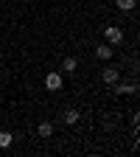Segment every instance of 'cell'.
<instances>
[{
	"mask_svg": "<svg viewBox=\"0 0 140 157\" xmlns=\"http://www.w3.org/2000/svg\"><path fill=\"white\" fill-rule=\"evenodd\" d=\"M62 76H59V70H51L48 76H45V87L51 90V93H59V90H62Z\"/></svg>",
	"mask_w": 140,
	"mask_h": 157,
	"instance_id": "6da1fadb",
	"label": "cell"
},
{
	"mask_svg": "<svg viewBox=\"0 0 140 157\" xmlns=\"http://www.w3.org/2000/svg\"><path fill=\"white\" fill-rule=\"evenodd\" d=\"M104 36H107V42H109V45H118V42H121V39H123V31L118 28V25H107Z\"/></svg>",
	"mask_w": 140,
	"mask_h": 157,
	"instance_id": "7a4b0ae2",
	"label": "cell"
},
{
	"mask_svg": "<svg viewBox=\"0 0 140 157\" xmlns=\"http://www.w3.org/2000/svg\"><path fill=\"white\" fill-rule=\"evenodd\" d=\"M115 93H121V95H129V93H137V84H118V82H115Z\"/></svg>",
	"mask_w": 140,
	"mask_h": 157,
	"instance_id": "8992f818",
	"label": "cell"
},
{
	"mask_svg": "<svg viewBox=\"0 0 140 157\" xmlns=\"http://www.w3.org/2000/svg\"><path fill=\"white\" fill-rule=\"evenodd\" d=\"M65 124H70V126L78 124V109H67V112H65Z\"/></svg>",
	"mask_w": 140,
	"mask_h": 157,
	"instance_id": "30bf717a",
	"label": "cell"
},
{
	"mask_svg": "<svg viewBox=\"0 0 140 157\" xmlns=\"http://www.w3.org/2000/svg\"><path fill=\"white\" fill-rule=\"evenodd\" d=\"M95 56H98V59H109V56H112V48H109V45H98V48H95Z\"/></svg>",
	"mask_w": 140,
	"mask_h": 157,
	"instance_id": "ba28073f",
	"label": "cell"
},
{
	"mask_svg": "<svg viewBox=\"0 0 140 157\" xmlns=\"http://www.w3.org/2000/svg\"><path fill=\"white\" fill-rule=\"evenodd\" d=\"M101 78H104L107 84H115L118 78H121V70H118V67H107V70L101 73Z\"/></svg>",
	"mask_w": 140,
	"mask_h": 157,
	"instance_id": "3957f363",
	"label": "cell"
},
{
	"mask_svg": "<svg viewBox=\"0 0 140 157\" xmlns=\"http://www.w3.org/2000/svg\"><path fill=\"white\" fill-rule=\"evenodd\" d=\"M11 140H14V137H11V132L0 129V149H9V146H11Z\"/></svg>",
	"mask_w": 140,
	"mask_h": 157,
	"instance_id": "52a82bcc",
	"label": "cell"
},
{
	"mask_svg": "<svg viewBox=\"0 0 140 157\" xmlns=\"http://www.w3.org/2000/svg\"><path fill=\"white\" fill-rule=\"evenodd\" d=\"M36 135H39V137H51V135H53V124H48V121H42V124H39V126H36Z\"/></svg>",
	"mask_w": 140,
	"mask_h": 157,
	"instance_id": "277c9868",
	"label": "cell"
},
{
	"mask_svg": "<svg viewBox=\"0 0 140 157\" xmlns=\"http://www.w3.org/2000/svg\"><path fill=\"white\" fill-rule=\"evenodd\" d=\"M115 3H118V9H121V11H132V9L137 6V0H115Z\"/></svg>",
	"mask_w": 140,
	"mask_h": 157,
	"instance_id": "9c48e42d",
	"label": "cell"
},
{
	"mask_svg": "<svg viewBox=\"0 0 140 157\" xmlns=\"http://www.w3.org/2000/svg\"><path fill=\"white\" fill-rule=\"evenodd\" d=\"M76 67H78V59L76 56H67L65 62H62V70H67V73H76Z\"/></svg>",
	"mask_w": 140,
	"mask_h": 157,
	"instance_id": "5b68a950",
	"label": "cell"
}]
</instances>
